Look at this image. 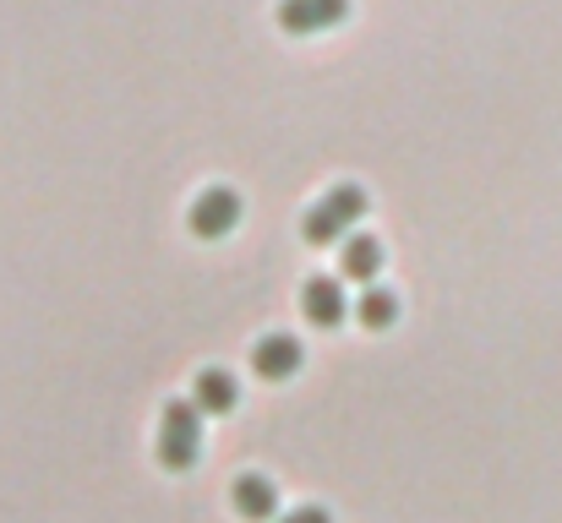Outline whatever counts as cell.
Returning <instances> with one entry per match:
<instances>
[{
    "mask_svg": "<svg viewBox=\"0 0 562 523\" xmlns=\"http://www.w3.org/2000/svg\"><path fill=\"white\" fill-rule=\"evenodd\" d=\"M350 16V0H279V27L290 38H312V33H328Z\"/></svg>",
    "mask_w": 562,
    "mask_h": 523,
    "instance_id": "5b68a950",
    "label": "cell"
},
{
    "mask_svg": "<svg viewBox=\"0 0 562 523\" xmlns=\"http://www.w3.org/2000/svg\"><path fill=\"white\" fill-rule=\"evenodd\" d=\"M356 322H361L367 333H387V328L398 322V295L382 289V284H367L361 300H356Z\"/></svg>",
    "mask_w": 562,
    "mask_h": 523,
    "instance_id": "30bf717a",
    "label": "cell"
},
{
    "mask_svg": "<svg viewBox=\"0 0 562 523\" xmlns=\"http://www.w3.org/2000/svg\"><path fill=\"white\" fill-rule=\"evenodd\" d=\"M367 207H372V196H367L356 180H339L328 196H317V202L306 207L301 240H306V246H345V240L356 235V224L367 218Z\"/></svg>",
    "mask_w": 562,
    "mask_h": 523,
    "instance_id": "6da1fadb",
    "label": "cell"
},
{
    "mask_svg": "<svg viewBox=\"0 0 562 523\" xmlns=\"http://www.w3.org/2000/svg\"><path fill=\"white\" fill-rule=\"evenodd\" d=\"M187 224L196 240H224V235L240 224V191H229V185H202V191L191 196Z\"/></svg>",
    "mask_w": 562,
    "mask_h": 523,
    "instance_id": "3957f363",
    "label": "cell"
},
{
    "mask_svg": "<svg viewBox=\"0 0 562 523\" xmlns=\"http://www.w3.org/2000/svg\"><path fill=\"white\" fill-rule=\"evenodd\" d=\"M159 469H170V475H187L196 469V458H202V409L191 403V398H170L165 403V414H159Z\"/></svg>",
    "mask_w": 562,
    "mask_h": 523,
    "instance_id": "7a4b0ae2",
    "label": "cell"
},
{
    "mask_svg": "<svg viewBox=\"0 0 562 523\" xmlns=\"http://www.w3.org/2000/svg\"><path fill=\"white\" fill-rule=\"evenodd\" d=\"M301 311H306V322H312V328L334 333V328H345V317H350L356 306H350V295H345V278L312 273V278L301 284Z\"/></svg>",
    "mask_w": 562,
    "mask_h": 523,
    "instance_id": "277c9868",
    "label": "cell"
},
{
    "mask_svg": "<svg viewBox=\"0 0 562 523\" xmlns=\"http://www.w3.org/2000/svg\"><path fill=\"white\" fill-rule=\"evenodd\" d=\"M229 508L246 523H279V491L268 475H240L235 491H229Z\"/></svg>",
    "mask_w": 562,
    "mask_h": 523,
    "instance_id": "ba28073f",
    "label": "cell"
},
{
    "mask_svg": "<svg viewBox=\"0 0 562 523\" xmlns=\"http://www.w3.org/2000/svg\"><path fill=\"white\" fill-rule=\"evenodd\" d=\"M279 523H334L328 508H295V513H279Z\"/></svg>",
    "mask_w": 562,
    "mask_h": 523,
    "instance_id": "8fae6325",
    "label": "cell"
},
{
    "mask_svg": "<svg viewBox=\"0 0 562 523\" xmlns=\"http://www.w3.org/2000/svg\"><path fill=\"white\" fill-rule=\"evenodd\" d=\"M301 365H306V349H301V339H290V333H268V339H257V349H251V371L262 382H290V376H301Z\"/></svg>",
    "mask_w": 562,
    "mask_h": 523,
    "instance_id": "8992f818",
    "label": "cell"
},
{
    "mask_svg": "<svg viewBox=\"0 0 562 523\" xmlns=\"http://www.w3.org/2000/svg\"><path fill=\"white\" fill-rule=\"evenodd\" d=\"M191 403H196L202 414H235V403H240V382H235L224 365H202L196 382H191Z\"/></svg>",
    "mask_w": 562,
    "mask_h": 523,
    "instance_id": "52a82bcc",
    "label": "cell"
},
{
    "mask_svg": "<svg viewBox=\"0 0 562 523\" xmlns=\"http://www.w3.org/2000/svg\"><path fill=\"white\" fill-rule=\"evenodd\" d=\"M376 273H382V240L367 235V229H356L339 246V278L345 284H376Z\"/></svg>",
    "mask_w": 562,
    "mask_h": 523,
    "instance_id": "9c48e42d",
    "label": "cell"
}]
</instances>
